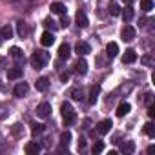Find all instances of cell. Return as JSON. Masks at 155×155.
Returning <instances> with one entry per match:
<instances>
[{
    "instance_id": "cell-1",
    "label": "cell",
    "mask_w": 155,
    "mask_h": 155,
    "mask_svg": "<svg viewBox=\"0 0 155 155\" xmlns=\"http://www.w3.org/2000/svg\"><path fill=\"white\" fill-rule=\"evenodd\" d=\"M60 115H62L66 126H71L75 122V119H77V113H75V110H73V106L69 102H62L60 104Z\"/></svg>"
},
{
    "instance_id": "cell-2",
    "label": "cell",
    "mask_w": 155,
    "mask_h": 155,
    "mask_svg": "<svg viewBox=\"0 0 155 155\" xmlns=\"http://www.w3.org/2000/svg\"><path fill=\"white\" fill-rule=\"evenodd\" d=\"M48 60H49L48 51H35V53L31 55V58H29V62H31V66H33L35 69H42V68H46Z\"/></svg>"
},
{
    "instance_id": "cell-3",
    "label": "cell",
    "mask_w": 155,
    "mask_h": 155,
    "mask_svg": "<svg viewBox=\"0 0 155 155\" xmlns=\"http://www.w3.org/2000/svg\"><path fill=\"white\" fill-rule=\"evenodd\" d=\"M135 29L130 26V24H126L124 28H122V31H120V38L124 40V42H131V40H135Z\"/></svg>"
},
{
    "instance_id": "cell-4",
    "label": "cell",
    "mask_w": 155,
    "mask_h": 155,
    "mask_svg": "<svg viewBox=\"0 0 155 155\" xmlns=\"http://www.w3.org/2000/svg\"><path fill=\"white\" fill-rule=\"evenodd\" d=\"M37 115H38L40 119H48V117L51 115V104H49V102H40V104L37 106Z\"/></svg>"
},
{
    "instance_id": "cell-5",
    "label": "cell",
    "mask_w": 155,
    "mask_h": 155,
    "mask_svg": "<svg viewBox=\"0 0 155 155\" xmlns=\"http://www.w3.org/2000/svg\"><path fill=\"white\" fill-rule=\"evenodd\" d=\"M17 33H18L20 38H28V37H29V26H28V22L18 20V22H17Z\"/></svg>"
},
{
    "instance_id": "cell-6",
    "label": "cell",
    "mask_w": 155,
    "mask_h": 155,
    "mask_svg": "<svg viewBox=\"0 0 155 155\" xmlns=\"http://www.w3.org/2000/svg\"><path fill=\"white\" fill-rule=\"evenodd\" d=\"M75 22H77V26H79V28H86V26L90 24V20H88V15H86L82 9H79V11H77V15H75Z\"/></svg>"
},
{
    "instance_id": "cell-7",
    "label": "cell",
    "mask_w": 155,
    "mask_h": 155,
    "mask_svg": "<svg viewBox=\"0 0 155 155\" xmlns=\"http://www.w3.org/2000/svg\"><path fill=\"white\" fill-rule=\"evenodd\" d=\"M22 75H24V69L20 66H15V68H9L8 69V79L9 81H17V79H20Z\"/></svg>"
},
{
    "instance_id": "cell-8",
    "label": "cell",
    "mask_w": 155,
    "mask_h": 155,
    "mask_svg": "<svg viewBox=\"0 0 155 155\" xmlns=\"http://www.w3.org/2000/svg\"><path fill=\"white\" fill-rule=\"evenodd\" d=\"M90 44L88 42H82V40H79V42H77L75 44V53H79L81 57H84V55H88L90 53Z\"/></svg>"
},
{
    "instance_id": "cell-9",
    "label": "cell",
    "mask_w": 155,
    "mask_h": 155,
    "mask_svg": "<svg viewBox=\"0 0 155 155\" xmlns=\"http://www.w3.org/2000/svg\"><path fill=\"white\" fill-rule=\"evenodd\" d=\"M28 91H29L28 82H18V84L15 86V90H13L15 97H26V95H28Z\"/></svg>"
},
{
    "instance_id": "cell-10",
    "label": "cell",
    "mask_w": 155,
    "mask_h": 155,
    "mask_svg": "<svg viewBox=\"0 0 155 155\" xmlns=\"http://www.w3.org/2000/svg\"><path fill=\"white\" fill-rule=\"evenodd\" d=\"M111 126H113V122H111L110 119H104V120H101V122L97 124V131H99L101 135H106V133L111 130Z\"/></svg>"
},
{
    "instance_id": "cell-11",
    "label": "cell",
    "mask_w": 155,
    "mask_h": 155,
    "mask_svg": "<svg viewBox=\"0 0 155 155\" xmlns=\"http://www.w3.org/2000/svg\"><path fill=\"white\" fill-rule=\"evenodd\" d=\"M119 142H120V140H119ZM119 151H120V153H126V155L133 153V151H135V144H133V140H124V142H120Z\"/></svg>"
},
{
    "instance_id": "cell-12",
    "label": "cell",
    "mask_w": 155,
    "mask_h": 155,
    "mask_svg": "<svg viewBox=\"0 0 155 155\" xmlns=\"http://www.w3.org/2000/svg\"><path fill=\"white\" fill-rule=\"evenodd\" d=\"M75 73H79V75H86L88 73V62L82 57L75 62Z\"/></svg>"
},
{
    "instance_id": "cell-13",
    "label": "cell",
    "mask_w": 155,
    "mask_h": 155,
    "mask_svg": "<svg viewBox=\"0 0 155 155\" xmlns=\"http://www.w3.org/2000/svg\"><path fill=\"white\" fill-rule=\"evenodd\" d=\"M53 42H55V35L51 31H44L42 37H40V44L46 46V48H49V46H53Z\"/></svg>"
},
{
    "instance_id": "cell-14",
    "label": "cell",
    "mask_w": 155,
    "mask_h": 155,
    "mask_svg": "<svg viewBox=\"0 0 155 155\" xmlns=\"http://www.w3.org/2000/svg\"><path fill=\"white\" fill-rule=\"evenodd\" d=\"M106 55H108L110 58L117 57V55H119V44H117V42H108V44H106Z\"/></svg>"
},
{
    "instance_id": "cell-15",
    "label": "cell",
    "mask_w": 155,
    "mask_h": 155,
    "mask_svg": "<svg viewBox=\"0 0 155 155\" xmlns=\"http://www.w3.org/2000/svg\"><path fill=\"white\" fill-rule=\"evenodd\" d=\"M37 90L38 91H42V93H46L48 90H49V79H48V77H40V79L37 81Z\"/></svg>"
},
{
    "instance_id": "cell-16",
    "label": "cell",
    "mask_w": 155,
    "mask_h": 155,
    "mask_svg": "<svg viewBox=\"0 0 155 155\" xmlns=\"http://www.w3.org/2000/svg\"><path fill=\"white\" fill-rule=\"evenodd\" d=\"M69 55H71V48H69V44H68V42L60 44V48H58V57H60L62 60H66V58H69Z\"/></svg>"
},
{
    "instance_id": "cell-17",
    "label": "cell",
    "mask_w": 155,
    "mask_h": 155,
    "mask_svg": "<svg viewBox=\"0 0 155 155\" xmlns=\"http://www.w3.org/2000/svg\"><path fill=\"white\" fill-rule=\"evenodd\" d=\"M9 55H11V58H15L17 62H22V60H24V51H22L18 46H13V48L9 49Z\"/></svg>"
},
{
    "instance_id": "cell-18",
    "label": "cell",
    "mask_w": 155,
    "mask_h": 155,
    "mask_svg": "<svg viewBox=\"0 0 155 155\" xmlns=\"http://www.w3.org/2000/svg\"><path fill=\"white\" fill-rule=\"evenodd\" d=\"M135 60H137L135 49H126V53L122 55V62H124V64H133Z\"/></svg>"
},
{
    "instance_id": "cell-19",
    "label": "cell",
    "mask_w": 155,
    "mask_h": 155,
    "mask_svg": "<svg viewBox=\"0 0 155 155\" xmlns=\"http://www.w3.org/2000/svg\"><path fill=\"white\" fill-rule=\"evenodd\" d=\"M49 9H51L55 15H64V13H66V6H64L62 2H53V4L49 6Z\"/></svg>"
},
{
    "instance_id": "cell-20",
    "label": "cell",
    "mask_w": 155,
    "mask_h": 155,
    "mask_svg": "<svg viewBox=\"0 0 155 155\" xmlns=\"http://www.w3.org/2000/svg\"><path fill=\"white\" fill-rule=\"evenodd\" d=\"M42 148H40V144L38 142H29V144H26V153L28 155H35V153H38Z\"/></svg>"
},
{
    "instance_id": "cell-21",
    "label": "cell",
    "mask_w": 155,
    "mask_h": 155,
    "mask_svg": "<svg viewBox=\"0 0 155 155\" xmlns=\"http://www.w3.org/2000/svg\"><path fill=\"white\" fill-rule=\"evenodd\" d=\"M99 86H91V90H90V97H88V102L90 104H95L97 102V99H99Z\"/></svg>"
},
{
    "instance_id": "cell-22",
    "label": "cell",
    "mask_w": 155,
    "mask_h": 155,
    "mask_svg": "<svg viewBox=\"0 0 155 155\" xmlns=\"http://www.w3.org/2000/svg\"><path fill=\"white\" fill-rule=\"evenodd\" d=\"M130 110H131L130 102H122V104L117 108V115H119V117H124V115H128V113H130Z\"/></svg>"
},
{
    "instance_id": "cell-23",
    "label": "cell",
    "mask_w": 155,
    "mask_h": 155,
    "mask_svg": "<svg viewBox=\"0 0 155 155\" xmlns=\"http://www.w3.org/2000/svg\"><path fill=\"white\" fill-rule=\"evenodd\" d=\"M140 62H142L144 66H148V68H153V66H155V58H153V53H148V55H144V57L140 58Z\"/></svg>"
},
{
    "instance_id": "cell-24",
    "label": "cell",
    "mask_w": 155,
    "mask_h": 155,
    "mask_svg": "<svg viewBox=\"0 0 155 155\" xmlns=\"http://www.w3.org/2000/svg\"><path fill=\"white\" fill-rule=\"evenodd\" d=\"M122 18H124V22H126V24L133 18V9H131V6H126V8L122 9Z\"/></svg>"
},
{
    "instance_id": "cell-25",
    "label": "cell",
    "mask_w": 155,
    "mask_h": 155,
    "mask_svg": "<svg viewBox=\"0 0 155 155\" xmlns=\"http://www.w3.org/2000/svg\"><path fill=\"white\" fill-rule=\"evenodd\" d=\"M0 37H2V40L4 38H11L13 37V28L11 26H4L2 29H0Z\"/></svg>"
},
{
    "instance_id": "cell-26",
    "label": "cell",
    "mask_w": 155,
    "mask_h": 155,
    "mask_svg": "<svg viewBox=\"0 0 155 155\" xmlns=\"http://www.w3.org/2000/svg\"><path fill=\"white\" fill-rule=\"evenodd\" d=\"M60 142H62V148L69 146V142H71V133H69V131H62V133H60Z\"/></svg>"
},
{
    "instance_id": "cell-27",
    "label": "cell",
    "mask_w": 155,
    "mask_h": 155,
    "mask_svg": "<svg viewBox=\"0 0 155 155\" xmlns=\"http://www.w3.org/2000/svg\"><path fill=\"white\" fill-rule=\"evenodd\" d=\"M71 99H75V101H82V99H84V91H82L81 88H73V90H71Z\"/></svg>"
},
{
    "instance_id": "cell-28",
    "label": "cell",
    "mask_w": 155,
    "mask_h": 155,
    "mask_svg": "<svg viewBox=\"0 0 155 155\" xmlns=\"http://www.w3.org/2000/svg\"><path fill=\"white\" fill-rule=\"evenodd\" d=\"M140 9L144 13H150L153 9V2H151V0H140Z\"/></svg>"
},
{
    "instance_id": "cell-29",
    "label": "cell",
    "mask_w": 155,
    "mask_h": 155,
    "mask_svg": "<svg viewBox=\"0 0 155 155\" xmlns=\"http://www.w3.org/2000/svg\"><path fill=\"white\" fill-rule=\"evenodd\" d=\"M108 8H110L108 11H110V13H111L113 17L120 15V8H119V4H117V2H113V0H111V2H110V6H108Z\"/></svg>"
},
{
    "instance_id": "cell-30",
    "label": "cell",
    "mask_w": 155,
    "mask_h": 155,
    "mask_svg": "<svg viewBox=\"0 0 155 155\" xmlns=\"http://www.w3.org/2000/svg\"><path fill=\"white\" fill-rule=\"evenodd\" d=\"M9 108L6 106V104H0V120H4V119H8L9 117Z\"/></svg>"
},
{
    "instance_id": "cell-31",
    "label": "cell",
    "mask_w": 155,
    "mask_h": 155,
    "mask_svg": "<svg viewBox=\"0 0 155 155\" xmlns=\"http://www.w3.org/2000/svg\"><path fill=\"white\" fill-rule=\"evenodd\" d=\"M144 133H146V135H150V137H153V135H155V126H153L151 122L144 124Z\"/></svg>"
},
{
    "instance_id": "cell-32",
    "label": "cell",
    "mask_w": 155,
    "mask_h": 155,
    "mask_svg": "<svg viewBox=\"0 0 155 155\" xmlns=\"http://www.w3.org/2000/svg\"><path fill=\"white\" fill-rule=\"evenodd\" d=\"M13 135H15L17 139H18V137H22V124H18V122H17V124H13Z\"/></svg>"
},
{
    "instance_id": "cell-33",
    "label": "cell",
    "mask_w": 155,
    "mask_h": 155,
    "mask_svg": "<svg viewBox=\"0 0 155 155\" xmlns=\"http://www.w3.org/2000/svg\"><path fill=\"white\" fill-rule=\"evenodd\" d=\"M31 131H33V135H37V133H42V131H44V124H33Z\"/></svg>"
},
{
    "instance_id": "cell-34",
    "label": "cell",
    "mask_w": 155,
    "mask_h": 155,
    "mask_svg": "<svg viewBox=\"0 0 155 155\" xmlns=\"http://www.w3.org/2000/svg\"><path fill=\"white\" fill-rule=\"evenodd\" d=\"M102 150H104V144H102V142H95V144H93V148H91V151H93V153H101Z\"/></svg>"
},
{
    "instance_id": "cell-35",
    "label": "cell",
    "mask_w": 155,
    "mask_h": 155,
    "mask_svg": "<svg viewBox=\"0 0 155 155\" xmlns=\"http://www.w3.org/2000/svg\"><path fill=\"white\" fill-rule=\"evenodd\" d=\"M60 17H62V18H60V26H62V28H68V26H69V17H68L66 13L60 15Z\"/></svg>"
},
{
    "instance_id": "cell-36",
    "label": "cell",
    "mask_w": 155,
    "mask_h": 155,
    "mask_svg": "<svg viewBox=\"0 0 155 155\" xmlns=\"http://www.w3.org/2000/svg\"><path fill=\"white\" fill-rule=\"evenodd\" d=\"M144 102H146L148 106L151 104V93H146V95H144Z\"/></svg>"
},
{
    "instance_id": "cell-37",
    "label": "cell",
    "mask_w": 155,
    "mask_h": 155,
    "mask_svg": "<svg viewBox=\"0 0 155 155\" xmlns=\"http://www.w3.org/2000/svg\"><path fill=\"white\" fill-rule=\"evenodd\" d=\"M6 62H8V60H6L4 57H0V69H4V68H6Z\"/></svg>"
},
{
    "instance_id": "cell-38",
    "label": "cell",
    "mask_w": 155,
    "mask_h": 155,
    "mask_svg": "<svg viewBox=\"0 0 155 155\" xmlns=\"http://www.w3.org/2000/svg\"><path fill=\"white\" fill-rule=\"evenodd\" d=\"M148 115H150V117H153V115H155V108H153L151 104H150V110H148Z\"/></svg>"
},
{
    "instance_id": "cell-39",
    "label": "cell",
    "mask_w": 155,
    "mask_h": 155,
    "mask_svg": "<svg viewBox=\"0 0 155 155\" xmlns=\"http://www.w3.org/2000/svg\"><path fill=\"white\" fill-rule=\"evenodd\" d=\"M122 2H124L126 6H131V4H135V2H137V0H122Z\"/></svg>"
},
{
    "instance_id": "cell-40",
    "label": "cell",
    "mask_w": 155,
    "mask_h": 155,
    "mask_svg": "<svg viewBox=\"0 0 155 155\" xmlns=\"http://www.w3.org/2000/svg\"><path fill=\"white\" fill-rule=\"evenodd\" d=\"M0 91H4V84H2V81H0Z\"/></svg>"
},
{
    "instance_id": "cell-41",
    "label": "cell",
    "mask_w": 155,
    "mask_h": 155,
    "mask_svg": "<svg viewBox=\"0 0 155 155\" xmlns=\"http://www.w3.org/2000/svg\"><path fill=\"white\" fill-rule=\"evenodd\" d=\"M0 42H2V37H0Z\"/></svg>"
},
{
    "instance_id": "cell-42",
    "label": "cell",
    "mask_w": 155,
    "mask_h": 155,
    "mask_svg": "<svg viewBox=\"0 0 155 155\" xmlns=\"http://www.w3.org/2000/svg\"><path fill=\"white\" fill-rule=\"evenodd\" d=\"M0 139H2V135H0Z\"/></svg>"
}]
</instances>
